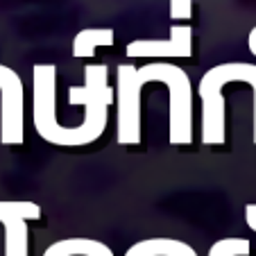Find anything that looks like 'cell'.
<instances>
[{
    "mask_svg": "<svg viewBox=\"0 0 256 256\" xmlns=\"http://www.w3.org/2000/svg\"><path fill=\"white\" fill-rule=\"evenodd\" d=\"M112 44H114L112 30H82L72 41V54L75 57H91L96 48Z\"/></svg>",
    "mask_w": 256,
    "mask_h": 256,
    "instance_id": "cell-8",
    "label": "cell"
},
{
    "mask_svg": "<svg viewBox=\"0 0 256 256\" xmlns=\"http://www.w3.org/2000/svg\"><path fill=\"white\" fill-rule=\"evenodd\" d=\"M247 48H250V52L256 57V28L250 30V36H247Z\"/></svg>",
    "mask_w": 256,
    "mask_h": 256,
    "instance_id": "cell-12",
    "label": "cell"
},
{
    "mask_svg": "<svg viewBox=\"0 0 256 256\" xmlns=\"http://www.w3.org/2000/svg\"><path fill=\"white\" fill-rule=\"evenodd\" d=\"M250 240L247 238H238V236H229V238H220L211 245L208 256H250Z\"/></svg>",
    "mask_w": 256,
    "mask_h": 256,
    "instance_id": "cell-9",
    "label": "cell"
},
{
    "mask_svg": "<svg viewBox=\"0 0 256 256\" xmlns=\"http://www.w3.org/2000/svg\"><path fill=\"white\" fill-rule=\"evenodd\" d=\"M150 82H161L168 86L170 109H168V140L172 145L193 143V88L190 78L174 64L154 62L148 66H118L116 82V140L118 145L140 143V93Z\"/></svg>",
    "mask_w": 256,
    "mask_h": 256,
    "instance_id": "cell-1",
    "label": "cell"
},
{
    "mask_svg": "<svg viewBox=\"0 0 256 256\" xmlns=\"http://www.w3.org/2000/svg\"><path fill=\"white\" fill-rule=\"evenodd\" d=\"M125 256H198V252L177 238H148L134 242Z\"/></svg>",
    "mask_w": 256,
    "mask_h": 256,
    "instance_id": "cell-6",
    "label": "cell"
},
{
    "mask_svg": "<svg viewBox=\"0 0 256 256\" xmlns=\"http://www.w3.org/2000/svg\"><path fill=\"white\" fill-rule=\"evenodd\" d=\"M44 256H114V252L93 238H64L48 245Z\"/></svg>",
    "mask_w": 256,
    "mask_h": 256,
    "instance_id": "cell-7",
    "label": "cell"
},
{
    "mask_svg": "<svg viewBox=\"0 0 256 256\" xmlns=\"http://www.w3.org/2000/svg\"><path fill=\"white\" fill-rule=\"evenodd\" d=\"M190 0H170V18H190Z\"/></svg>",
    "mask_w": 256,
    "mask_h": 256,
    "instance_id": "cell-10",
    "label": "cell"
},
{
    "mask_svg": "<svg viewBox=\"0 0 256 256\" xmlns=\"http://www.w3.org/2000/svg\"><path fill=\"white\" fill-rule=\"evenodd\" d=\"M130 57H152V59H168V57H190L193 54V30L188 25H172L168 41H132L127 46Z\"/></svg>",
    "mask_w": 256,
    "mask_h": 256,
    "instance_id": "cell-4",
    "label": "cell"
},
{
    "mask_svg": "<svg viewBox=\"0 0 256 256\" xmlns=\"http://www.w3.org/2000/svg\"><path fill=\"white\" fill-rule=\"evenodd\" d=\"M242 80L250 84L252 96H254V106H252V140L256 145V64H247V62H227V64H218V66L208 68L200 80V88H222L224 84Z\"/></svg>",
    "mask_w": 256,
    "mask_h": 256,
    "instance_id": "cell-5",
    "label": "cell"
},
{
    "mask_svg": "<svg viewBox=\"0 0 256 256\" xmlns=\"http://www.w3.org/2000/svg\"><path fill=\"white\" fill-rule=\"evenodd\" d=\"M245 222H247V227L256 234V202L245 206Z\"/></svg>",
    "mask_w": 256,
    "mask_h": 256,
    "instance_id": "cell-11",
    "label": "cell"
},
{
    "mask_svg": "<svg viewBox=\"0 0 256 256\" xmlns=\"http://www.w3.org/2000/svg\"><path fill=\"white\" fill-rule=\"evenodd\" d=\"M41 206L30 200H0V224L5 232V256H30V220H39Z\"/></svg>",
    "mask_w": 256,
    "mask_h": 256,
    "instance_id": "cell-3",
    "label": "cell"
},
{
    "mask_svg": "<svg viewBox=\"0 0 256 256\" xmlns=\"http://www.w3.org/2000/svg\"><path fill=\"white\" fill-rule=\"evenodd\" d=\"M25 140V93L18 72L0 64V143L20 145Z\"/></svg>",
    "mask_w": 256,
    "mask_h": 256,
    "instance_id": "cell-2",
    "label": "cell"
}]
</instances>
